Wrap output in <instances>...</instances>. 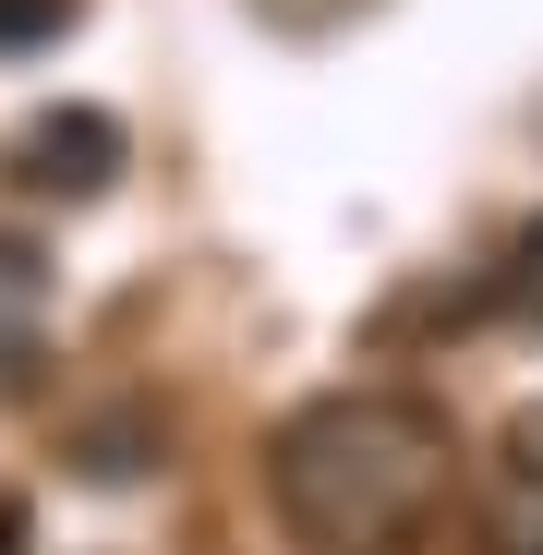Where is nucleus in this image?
Masks as SVG:
<instances>
[{
  "instance_id": "3",
  "label": "nucleus",
  "mask_w": 543,
  "mask_h": 555,
  "mask_svg": "<svg viewBox=\"0 0 543 555\" xmlns=\"http://www.w3.org/2000/svg\"><path fill=\"white\" fill-rule=\"evenodd\" d=\"M37 314H49V254L25 230H0V362L37 350Z\"/></svg>"
},
{
  "instance_id": "4",
  "label": "nucleus",
  "mask_w": 543,
  "mask_h": 555,
  "mask_svg": "<svg viewBox=\"0 0 543 555\" xmlns=\"http://www.w3.org/2000/svg\"><path fill=\"white\" fill-rule=\"evenodd\" d=\"M85 483H133L145 459H157V411H121V423H85Z\"/></svg>"
},
{
  "instance_id": "5",
  "label": "nucleus",
  "mask_w": 543,
  "mask_h": 555,
  "mask_svg": "<svg viewBox=\"0 0 543 555\" xmlns=\"http://www.w3.org/2000/svg\"><path fill=\"white\" fill-rule=\"evenodd\" d=\"M495 302H507V314H519V326L543 338V218H531V230L507 242V266H495Z\"/></svg>"
},
{
  "instance_id": "9",
  "label": "nucleus",
  "mask_w": 543,
  "mask_h": 555,
  "mask_svg": "<svg viewBox=\"0 0 543 555\" xmlns=\"http://www.w3.org/2000/svg\"><path fill=\"white\" fill-rule=\"evenodd\" d=\"M13 543H25V507H0V555H13Z\"/></svg>"
},
{
  "instance_id": "1",
  "label": "nucleus",
  "mask_w": 543,
  "mask_h": 555,
  "mask_svg": "<svg viewBox=\"0 0 543 555\" xmlns=\"http://www.w3.org/2000/svg\"><path fill=\"white\" fill-rule=\"evenodd\" d=\"M447 411L411 387H326L279 423L266 447V495H279L290 543L314 555H399L447 507Z\"/></svg>"
},
{
  "instance_id": "7",
  "label": "nucleus",
  "mask_w": 543,
  "mask_h": 555,
  "mask_svg": "<svg viewBox=\"0 0 543 555\" xmlns=\"http://www.w3.org/2000/svg\"><path fill=\"white\" fill-rule=\"evenodd\" d=\"M507 472H519V483H543V399H531V411H507Z\"/></svg>"
},
{
  "instance_id": "6",
  "label": "nucleus",
  "mask_w": 543,
  "mask_h": 555,
  "mask_svg": "<svg viewBox=\"0 0 543 555\" xmlns=\"http://www.w3.org/2000/svg\"><path fill=\"white\" fill-rule=\"evenodd\" d=\"M73 13L85 0H0V49H49V37H73Z\"/></svg>"
},
{
  "instance_id": "2",
  "label": "nucleus",
  "mask_w": 543,
  "mask_h": 555,
  "mask_svg": "<svg viewBox=\"0 0 543 555\" xmlns=\"http://www.w3.org/2000/svg\"><path fill=\"white\" fill-rule=\"evenodd\" d=\"M0 169L25 181V194H61V206H98L121 181V121L109 109H37L13 145H0Z\"/></svg>"
},
{
  "instance_id": "8",
  "label": "nucleus",
  "mask_w": 543,
  "mask_h": 555,
  "mask_svg": "<svg viewBox=\"0 0 543 555\" xmlns=\"http://www.w3.org/2000/svg\"><path fill=\"white\" fill-rule=\"evenodd\" d=\"M495 555H543V531H495Z\"/></svg>"
}]
</instances>
